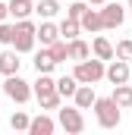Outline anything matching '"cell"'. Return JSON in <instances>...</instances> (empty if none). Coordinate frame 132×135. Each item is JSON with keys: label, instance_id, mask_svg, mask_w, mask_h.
<instances>
[{"label": "cell", "instance_id": "cell-11", "mask_svg": "<svg viewBox=\"0 0 132 135\" xmlns=\"http://www.w3.org/2000/svg\"><path fill=\"white\" fill-rule=\"evenodd\" d=\"M57 38H60V28H57L50 19H41V25L35 28V41H41V47H50Z\"/></svg>", "mask_w": 132, "mask_h": 135}, {"label": "cell", "instance_id": "cell-3", "mask_svg": "<svg viewBox=\"0 0 132 135\" xmlns=\"http://www.w3.org/2000/svg\"><path fill=\"white\" fill-rule=\"evenodd\" d=\"M35 28H38V25L32 22V16H29V19H16V35H13V44H10V47H13L16 54H32L35 44H38V41H35Z\"/></svg>", "mask_w": 132, "mask_h": 135}, {"label": "cell", "instance_id": "cell-8", "mask_svg": "<svg viewBox=\"0 0 132 135\" xmlns=\"http://www.w3.org/2000/svg\"><path fill=\"white\" fill-rule=\"evenodd\" d=\"M101 22H104V28H120V25L126 22V6L107 0V3L101 6Z\"/></svg>", "mask_w": 132, "mask_h": 135}, {"label": "cell", "instance_id": "cell-19", "mask_svg": "<svg viewBox=\"0 0 132 135\" xmlns=\"http://www.w3.org/2000/svg\"><path fill=\"white\" fill-rule=\"evenodd\" d=\"M60 9H63L60 0H38V3H35V13H38L41 19H54Z\"/></svg>", "mask_w": 132, "mask_h": 135}, {"label": "cell", "instance_id": "cell-12", "mask_svg": "<svg viewBox=\"0 0 132 135\" xmlns=\"http://www.w3.org/2000/svg\"><path fill=\"white\" fill-rule=\"evenodd\" d=\"M79 25H82V32H91V35L104 32V22H101V9H95V6H88V9L82 13Z\"/></svg>", "mask_w": 132, "mask_h": 135}, {"label": "cell", "instance_id": "cell-28", "mask_svg": "<svg viewBox=\"0 0 132 135\" xmlns=\"http://www.w3.org/2000/svg\"><path fill=\"white\" fill-rule=\"evenodd\" d=\"M107 0H88V6H104Z\"/></svg>", "mask_w": 132, "mask_h": 135}, {"label": "cell", "instance_id": "cell-23", "mask_svg": "<svg viewBox=\"0 0 132 135\" xmlns=\"http://www.w3.org/2000/svg\"><path fill=\"white\" fill-rule=\"evenodd\" d=\"M13 35H16V22H6V19H3V22H0V44L10 47V44H13Z\"/></svg>", "mask_w": 132, "mask_h": 135}, {"label": "cell", "instance_id": "cell-26", "mask_svg": "<svg viewBox=\"0 0 132 135\" xmlns=\"http://www.w3.org/2000/svg\"><path fill=\"white\" fill-rule=\"evenodd\" d=\"M113 57H120V60H132V38H123V41L113 47Z\"/></svg>", "mask_w": 132, "mask_h": 135}, {"label": "cell", "instance_id": "cell-1", "mask_svg": "<svg viewBox=\"0 0 132 135\" xmlns=\"http://www.w3.org/2000/svg\"><path fill=\"white\" fill-rule=\"evenodd\" d=\"M32 98H38L41 110H57L60 107V94H57V85H54V75L50 72H38V79L32 82Z\"/></svg>", "mask_w": 132, "mask_h": 135}, {"label": "cell", "instance_id": "cell-27", "mask_svg": "<svg viewBox=\"0 0 132 135\" xmlns=\"http://www.w3.org/2000/svg\"><path fill=\"white\" fill-rule=\"evenodd\" d=\"M10 19V9H6V0H0V22Z\"/></svg>", "mask_w": 132, "mask_h": 135}, {"label": "cell", "instance_id": "cell-18", "mask_svg": "<svg viewBox=\"0 0 132 135\" xmlns=\"http://www.w3.org/2000/svg\"><path fill=\"white\" fill-rule=\"evenodd\" d=\"M91 54H95L98 60H104V63H107V60H113V44H110L104 35H98V38L91 41Z\"/></svg>", "mask_w": 132, "mask_h": 135}, {"label": "cell", "instance_id": "cell-29", "mask_svg": "<svg viewBox=\"0 0 132 135\" xmlns=\"http://www.w3.org/2000/svg\"><path fill=\"white\" fill-rule=\"evenodd\" d=\"M126 6H129V9H132V0H126Z\"/></svg>", "mask_w": 132, "mask_h": 135}, {"label": "cell", "instance_id": "cell-25", "mask_svg": "<svg viewBox=\"0 0 132 135\" xmlns=\"http://www.w3.org/2000/svg\"><path fill=\"white\" fill-rule=\"evenodd\" d=\"M50 54H54V60H57V63H66V60H69V54H66V41H63V38H57V41L50 44Z\"/></svg>", "mask_w": 132, "mask_h": 135}, {"label": "cell", "instance_id": "cell-9", "mask_svg": "<svg viewBox=\"0 0 132 135\" xmlns=\"http://www.w3.org/2000/svg\"><path fill=\"white\" fill-rule=\"evenodd\" d=\"M54 129H57V119L47 116V113H38L35 119H29V129L25 132L29 135H54Z\"/></svg>", "mask_w": 132, "mask_h": 135}, {"label": "cell", "instance_id": "cell-30", "mask_svg": "<svg viewBox=\"0 0 132 135\" xmlns=\"http://www.w3.org/2000/svg\"><path fill=\"white\" fill-rule=\"evenodd\" d=\"M0 98H3V91H0Z\"/></svg>", "mask_w": 132, "mask_h": 135}, {"label": "cell", "instance_id": "cell-13", "mask_svg": "<svg viewBox=\"0 0 132 135\" xmlns=\"http://www.w3.org/2000/svg\"><path fill=\"white\" fill-rule=\"evenodd\" d=\"M6 9H10V19H29L35 13V3L32 0H6Z\"/></svg>", "mask_w": 132, "mask_h": 135}, {"label": "cell", "instance_id": "cell-6", "mask_svg": "<svg viewBox=\"0 0 132 135\" xmlns=\"http://www.w3.org/2000/svg\"><path fill=\"white\" fill-rule=\"evenodd\" d=\"M57 126L60 129H66L69 135H79V132H85V116H82V110L72 104V107H57Z\"/></svg>", "mask_w": 132, "mask_h": 135}, {"label": "cell", "instance_id": "cell-4", "mask_svg": "<svg viewBox=\"0 0 132 135\" xmlns=\"http://www.w3.org/2000/svg\"><path fill=\"white\" fill-rule=\"evenodd\" d=\"M0 91H3L13 104H29V101H32V82H25L19 72L6 75V79H3V85H0Z\"/></svg>", "mask_w": 132, "mask_h": 135}, {"label": "cell", "instance_id": "cell-17", "mask_svg": "<svg viewBox=\"0 0 132 135\" xmlns=\"http://www.w3.org/2000/svg\"><path fill=\"white\" fill-rule=\"evenodd\" d=\"M120 110H132V85L123 82V85H113V94H110Z\"/></svg>", "mask_w": 132, "mask_h": 135}, {"label": "cell", "instance_id": "cell-24", "mask_svg": "<svg viewBox=\"0 0 132 135\" xmlns=\"http://www.w3.org/2000/svg\"><path fill=\"white\" fill-rule=\"evenodd\" d=\"M85 9H88V0H72V3H69V6H66V16H69V19H76V22H79V19H82V13H85Z\"/></svg>", "mask_w": 132, "mask_h": 135}, {"label": "cell", "instance_id": "cell-15", "mask_svg": "<svg viewBox=\"0 0 132 135\" xmlns=\"http://www.w3.org/2000/svg\"><path fill=\"white\" fill-rule=\"evenodd\" d=\"M19 66H22L19 54H16L13 47H6V50L0 54V72H3V75H13V72H19Z\"/></svg>", "mask_w": 132, "mask_h": 135}, {"label": "cell", "instance_id": "cell-7", "mask_svg": "<svg viewBox=\"0 0 132 135\" xmlns=\"http://www.w3.org/2000/svg\"><path fill=\"white\" fill-rule=\"evenodd\" d=\"M104 79H107L110 85H123V82H129V60H120V57L107 60V63H104Z\"/></svg>", "mask_w": 132, "mask_h": 135}, {"label": "cell", "instance_id": "cell-14", "mask_svg": "<svg viewBox=\"0 0 132 135\" xmlns=\"http://www.w3.org/2000/svg\"><path fill=\"white\" fill-rule=\"evenodd\" d=\"M66 54H69V60H85V57H91V44L88 41H82V38H72V41H66Z\"/></svg>", "mask_w": 132, "mask_h": 135}, {"label": "cell", "instance_id": "cell-16", "mask_svg": "<svg viewBox=\"0 0 132 135\" xmlns=\"http://www.w3.org/2000/svg\"><path fill=\"white\" fill-rule=\"evenodd\" d=\"M35 72H54L57 69V60H54V54H50V47H41L38 54H35Z\"/></svg>", "mask_w": 132, "mask_h": 135}, {"label": "cell", "instance_id": "cell-21", "mask_svg": "<svg viewBox=\"0 0 132 135\" xmlns=\"http://www.w3.org/2000/svg\"><path fill=\"white\" fill-rule=\"evenodd\" d=\"M54 85H57V94L60 98H72V91H76V75H60V79H54Z\"/></svg>", "mask_w": 132, "mask_h": 135}, {"label": "cell", "instance_id": "cell-20", "mask_svg": "<svg viewBox=\"0 0 132 135\" xmlns=\"http://www.w3.org/2000/svg\"><path fill=\"white\" fill-rule=\"evenodd\" d=\"M57 28H60V38H63V41H72V38H79V35H82V25H79L76 19H69V16H66Z\"/></svg>", "mask_w": 132, "mask_h": 135}, {"label": "cell", "instance_id": "cell-22", "mask_svg": "<svg viewBox=\"0 0 132 135\" xmlns=\"http://www.w3.org/2000/svg\"><path fill=\"white\" fill-rule=\"evenodd\" d=\"M29 119H32L29 113H22V110H16V113L10 116V129H16V132H25V129H29Z\"/></svg>", "mask_w": 132, "mask_h": 135}, {"label": "cell", "instance_id": "cell-10", "mask_svg": "<svg viewBox=\"0 0 132 135\" xmlns=\"http://www.w3.org/2000/svg\"><path fill=\"white\" fill-rule=\"evenodd\" d=\"M95 85H76V91H72V104L79 107V110H91V104H95Z\"/></svg>", "mask_w": 132, "mask_h": 135}, {"label": "cell", "instance_id": "cell-5", "mask_svg": "<svg viewBox=\"0 0 132 135\" xmlns=\"http://www.w3.org/2000/svg\"><path fill=\"white\" fill-rule=\"evenodd\" d=\"M72 75H76V82H82V85H98L101 79H104V60H98V57H85V60L76 63Z\"/></svg>", "mask_w": 132, "mask_h": 135}, {"label": "cell", "instance_id": "cell-2", "mask_svg": "<svg viewBox=\"0 0 132 135\" xmlns=\"http://www.w3.org/2000/svg\"><path fill=\"white\" fill-rule=\"evenodd\" d=\"M91 110H95V116H98L101 129H116V126L123 123V113H120V107H116L113 98H95Z\"/></svg>", "mask_w": 132, "mask_h": 135}]
</instances>
